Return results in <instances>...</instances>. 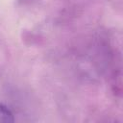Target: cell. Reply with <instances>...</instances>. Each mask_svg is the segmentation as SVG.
<instances>
[{
    "label": "cell",
    "mask_w": 123,
    "mask_h": 123,
    "mask_svg": "<svg viewBox=\"0 0 123 123\" xmlns=\"http://www.w3.org/2000/svg\"><path fill=\"white\" fill-rule=\"evenodd\" d=\"M14 121V116L12 111L3 103L0 102V123H11Z\"/></svg>",
    "instance_id": "6da1fadb"
}]
</instances>
